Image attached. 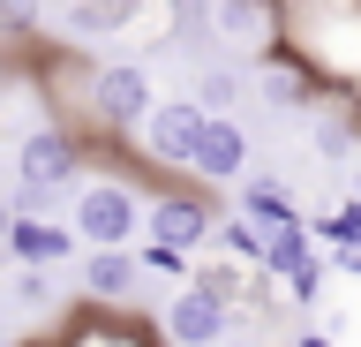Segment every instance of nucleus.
<instances>
[{
	"mask_svg": "<svg viewBox=\"0 0 361 347\" xmlns=\"http://www.w3.org/2000/svg\"><path fill=\"white\" fill-rule=\"evenodd\" d=\"M68 227L83 234L90 249H128L135 227H143V196H135L128 182H83V196H75V219Z\"/></svg>",
	"mask_w": 361,
	"mask_h": 347,
	"instance_id": "obj_1",
	"label": "nucleus"
},
{
	"mask_svg": "<svg viewBox=\"0 0 361 347\" xmlns=\"http://www.w3.org/2000/svg\"><path fill=\"white\" fill-rule=\"evenodd\" d=\"M203 106L196 98H158L151 106V121H143V129H135V136H143V159H158V166H188L196 159V143H203Z\"/></svg>",
	"mask_w": 361,
	"mask_h": 347,
	"instance_id": "obj_2",
	"label": "nucleus"
},
{
	"mask_svg": "<svg viewBox=\"0 0 361 347\" xmlns=\"http://www.w3.org/2000/svg\"><path fill=\"white\" fill-rule=\"evenodd\" d=\"M226 324H233V302L211 295V287H180V295H166V340L173 347H226Z\"/></svg>",
	"mask_w": 361,
	"mask_h": 347,
	"instance_id": "obj_3",
	"label": "nucleus"
},
{
	"mask_svg": "<svg viewBox=\"0 0 361 347\" xmlns=\"http://www.w3.org/2000/svg\"><path fill=\"white\" fill-rule=\"evenodd\" d=\"M90 106H98L106 129H143L158 98H151V76L135 69V61H106V69L90 76Z\"/></svg>",
	"mask_w": 361,
	"mask_h": 347,
	"instance_id": "obj_4",
	"label": "nucleus"
},
{
	"mask_svg": "<svg viewBox=\"0 0 361 347\" xmlns=\"http://www.w3.org/2000/svg\"><path fill=\"white\" fill-rule=\"evenodd\" d=\"M188 174H196V182H211V189L248 182V129H241L233 114H211V121H203L196 159H188Z\"/></svg>",
	"mask_w": 361,
	"mask_h": 347,
	"instance_id": "obj_5",
	"label": "nucleus"
},
{
	"mask_svg": "<svg viewBox=\"0 0 361 347\" xmlns=\"http://www.w3.org/2000/svg\"><path fill=\"white\" fill-rule=\"evenodd\" d=\"M16 174H23V189H61L68 174H75V143L61 136V129H30L23 136V151H16Z\"/></svg>",
	"mask_w": 361,
	"mask_h": 347,
	"instance_id": "obj_6",
	"label": "nucleus"
},
{
	"mask_svg": "<svg viewBox=\"0 0 361 347\" xmlns=\"http://www.w3.org/2000/svg\"><path fill=\"white\" fill-rule=\"evenodd\" d=\"M75 242H83L75 227H53V219H38V211H16V234H8L16 264H68Z\"/></svg>",
	"mask_w": 361,
	"mask_h": 347,
	"instance_id": "obj_7",
	"label": "nucleus"
},
{
	"mask_svg": "<svg viewBox=\"0 0 361 347\" xmlns=\"http://www.w3.org/2000/svg\"><path fill=\"white\" fill-rule=\"evenodd\" d=\"M241 211L256 219V227H301V196H293V182L286 174H248L241 182Z\"/></svg>",
	"mask_w": 361,
	"mask_h": 347,
	"instance_id": "obj_8",
	"label": "nucleus"
},
{
	"mask_svg": "<svg viewBox=\"0 0 361 347\" xmlns=\"http://www.w3.org/2000/svg\"><path fill=\"white\" fill-rule=\"evenodd\" d=\"M143 227H151L158 242H180V249H196V242H211V211H203L196 196H166V204L143 211Z\"/></svg>",
	"mask_w": 361,
	"mask_h": 347,
	"instance_id": "obj_9",
	"label": "nucleus"
},
{
	"mask_svg": "<svg viewBox=\"0 0 361 347\" xmlns=\"http://www.w3.org/2000/svg\"><path fill=\"white\" fill-rule=\"evenodd\" d=\"M135 272H143V257H128V249H90V257H83V287H90L98 302L135 295Z\"/></svg>",
	"mask_w": 361,
	"mask_h": 347,
	"instance_id": "obj_10",
	"label": "nucleus"
},
{
	"mask_svg": "<svg viewBox=\"0 0 361 347\" xmlns=\"http://www.w3.org/2000/svg\"><path fill=\"white\" fill-rule=\"evenodd\" d=\"M226 46H264L271 38V0H219V23H211Z\"/></svg>",
	"mask_w": 361,
	"mask_h": 347,
	"instance_id": "obj_11",
	"label": "nucleus"
},
{
	"mask_svg": "<svg viewBox=\"0 0 361 347\" xmlns=\"http://www.w3.org/2000/svg\"><path fill=\"white\" fill-rule=\"evenodd\" d=\"M256 91H264L271 106H279V114H286V106H309V69H286V61H271Z\"/></svg>",
	"mask_w": 361,
	"mask_h": 347,
	"instance_id": "obj_12",
	"label": "nucleus"
},
{
	"mask_svg": "<svg viewBox=\"0 0 361 347\" xmlns=\"http://www.w3.org/2000/svg\"><path fill=\"white\" fill-rule=\"evenodd\" d=\"M219 242H226L233 257H248V264H264V249H271V227H256V219L241 211V219H226V234H219Z\"/></svg>",
	"mask_w": 361,
	"mask_h": 347,
	"instance_id": "obj_13",
	"label": "nucleus"
},
{
	"mask_svg": "<svg viewBox=\"0 0 361 347\" xmlns=\"http://www.w3.org/2000/svg\"><path fill=\"white\" fill-rule=\"evenodd\" d=\"M316 159H331V166L361 159V151H354V129H346L338 114H324V121H316Z\"/></svg>",
	"mask_w": 361,
	"mask_h": 347,
	"instance_id": "obj_14",
	"label": "nucleus"
},
{
	"mask_svg": "<svg viewBox=\"0 0 361 347\" xmlns=\"http://www.w3.org/2000/svg\"><path fill=\"white\" fill-rule=\"evenodd\" d=\"M233 98H241V76H233V69H211L196 83V106H203V114H233Z\"/></svg>",
	"mask_w": 361,
	"mask_h": 347,
	"instance_id": "obj_15",
	"label": "nucleus"
},
{
	"mask_svg": "<svg viewBox=\"0 0 361 347\" xmlns=\"http://www.w3.org/2000/svg\"><path fill=\"white\" fill-rule=\"evenodd\" d=\"M143 264H151V272H166V279H180V272H188V249H180V242H158V234H151V242H143Z\"/></svg>",
	"mask_w": 361,
	"mask_h": 347,
	"instance_id": "obj_16",
	"label": "nucleus"
},
{
	"mask_svg": "<svg viewBox=\"0 0 361 347\" xmlns=\"http://www.w3.org/2000/svg\"><path fill=\"white\" fill-rule=\"evenodd\" d=\"M8 234H16V204L0 196V249H8Z\"/></svg>",
	"mask_w": 361,
	"mask_h": 347,
	"instance_id": "obj_17",
	"label": "nucleus"
},
{
	"mask_svg": "<svg viewBox=\"0 0 361 347\" xmlns=\"http://www.w3.org/2000/svg\"><path fill=\"white\" fill-rule=\"evenodd\" d=\"M354 196H361V159H354Z\"/></svg>",
	"mask_w": 361,
	"mask_h": 347,
	"instance_id": "obj_18",
	"label": "nucleus"
},
{
	"mask_svg": "<svg viewBox=\"0 0 361 347\" xmlns=\"http://www.w3.org/2000/svg\"><path fill=\"white\" fill-rule=\"evenodd\" d=\"M226 347H256V340H226Z\"/></svg>",
	"mask_w": 361,
	"mask_h": 347,
	"instance_id": "obj_19",
	"label": "nucleus"
}]
</instances>
